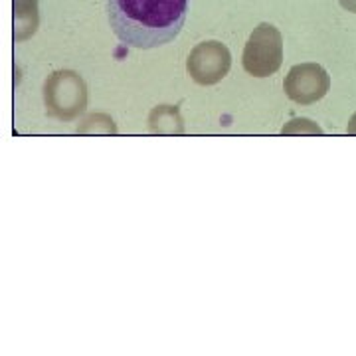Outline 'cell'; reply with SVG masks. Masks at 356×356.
<instances>
[{"label":"cell","mask_w":356,"mask_h":356,"mask_svg":"<svg viewBox=\"0 0 356 356\" xmlns=\"http://www.w3.org/2000/svg\"><path fill=\"white\" fill-rule=\"evenodd\" d=\"M331 89V76L323 65L307 62L293 65L283 81V91L291 102L299 105H313L321 102Z\"/></svg>","instance_id":"5"},{"label":"cell","mask_w":356,"mask_h":356,"mask_svg":"<svg viewBox=\"0 0 356 356\" xmlns=\"http://www.w3.org/2000/svg\"><path fill=\"white\" fill-rule=\"evenodd\" d=\"M38 30V0H14V40L30 38Z\"/></svg>","instance_id":"7"},{"label":"cell","mask_w":356,"mask_h":356,"mask_svg":"<svg viewBox=\"0 0 356 356\" xmlns=\"http://www.w3.org/2000/svg\"><path fill=\"white\" fill-rule=\"evenodd\" d=\"M283 64V36L269 22H264L245 42L242 54L243 70L254 77L273 76Z\"/></svg>","instance_id":"3"},{"label":"cell","mask_w":356,"mask_h":356,"mask_svg":"<svg viewBox=\"0 0 356 356\" xmlns=\"http://www.w3.org/2000/svg\"><path fill=\"white\" fill-rule=\"evenodd\" d=\"M346 133H348V135H355L356 137V113L350 117V121H348V125H346Z\"/></svg>","instance_id":"11"},{"label":"cell","mask_w":356,"mask_h":356,"mask_svg":"<svg viewBox=\"0 0 356 356\" xmlns=\"http://www.w3.org/2000/svg\"><path fill=\"white\" fill-rule=\"evenodd\" d=\"M79 133H95V135H115L117 133V125L109 115H91L83 121V125L77 129Z\"/></svg>","instance_id":"8"},{"label":"cell","mask_w":356,"mask_h":356,"mask_svg":"<svg viewBox=\"0 0 356 356\" xmlns=\"http://www.w3.org/2000/svg\"><path fill=\"white\" fill-rule=\"evenodd\" d=\"M283 135H323V129L317 123H313L311 119H293L285 127L281 129Z\"/></svg>","instance_id":"9"},{"label":"cell","mask_w":356,"mask_h":356,"mask_svg":"<svg viewBox=\"0 0 356 356\" xmlns=\"http://www.w3.org/2000/svg\"><path fill=\"white\" fill-rule=\"evenodd\" d=\"M339 2H341V6H343L344 10L356 14V0H339Z\"/></svg>","instance_id":"10"},{"label":"cell","mask_w":356,"mask_h":356,"mask_svg":"<svg viewBox=\"0 0 356 356\" xmlns=\"http://www.w3.org/2000/svg\"><path fill=\"white\" fill-rule=\"evenodd\" d=\"M149 129L154 135H182L184 121L180 117L178 107L159 105L149 115Z\"/></svg>","instance_id":"6"},{"label":"cell","mask_w":356,"mask_h":356,"mask_svg":"<svg viewBox=\"0 0 356 356\" xmlns=\"http://www.w3.org/2000/svg\"><path fill=\"white\" fill-rule=\"evenodd\" d=\"M44 102L51 117L72 121L88 107V86L83 77L72 70L56 72L44 83Z\"/></svg>","instance_id":"2"},{"label":"cell","mask_w":356,"mask_h":356,"mask_svg":"<svg viewBox=\"0 0 356 356\" xmlns=\"http://www.w3.org/2000/svg\"><path fill=\"white\" fill-rule=\"evenodd\" d=\"M188 0H107L111 30L121 44L153 50L177 38L186 22Z\"/></svg>","instance_id":"1"},{"label":"cell","mask_w":356,"mask_h":356,"mask_svg":"<svg viewBox=\"0 0 356 356\" xmlns=\"http://www.w3.org/2000/svg\"><path fill=\"white\" fill-rule=\"evenodd\" d=\"M232 67V54L226 44L208 40L196 44L186 58V72L198 86H216L228 76Z\"/></svg>","instance_id":"4"}]
</instances>
